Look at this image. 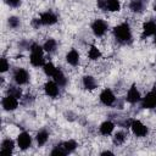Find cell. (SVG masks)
<instances>
[{
    "instance_id": "8",
    "label": "cell",
    "mask_w": 156,
    "mask_h": 156,
    "mask_svg": "<svg viewBox=\"0 0 156 156\" xmlns=\"http://www.w3.org/2000/svg\"><path fill=\"white\" fill-rule=\"evenodd\" d=\"M1 106H2V110L6 111V112H12L15 110H17V107L20 106V99L13 96V95H10V94H6L2 99H1Z\"/></svg>"
},
{
    "instance_id": "11",
    "label": "cell",
    "mask_w": 156,
    "mask_h": 156,
    "mask_svg": "<svg viewBox=\"0 0 156 156\" xmlns=\"http://www.w3.org/2000/svg\"><path fill=\"white\" fill-rule=\"evenodd\" d=\"M39 20H40L41 26H54V24L57 23L58 17L54 11L46 10V11H44L39 15Z\"/></svg>"
},
{
    "instance_id": "4",
    "label": "cell",
    "mask_w": 156,
    "mask_h": 156,
    "mask_svg": "<svg viewBox=\"0 0 156 156\" xmlns=\"http://www.w3.org/2000/svg\"><path fill=\"white\" fill-rule=\"evenodd\" d=\"M90 29H91V33L94 34V37L102 38L108 30V23L102 18H96L91 22Z\"/></svg>"
},
{
    "instance_id": "1",
    "label": "cell",
    "mask_w": 156,
    "mask_h": 156,
    "mask_svg": "<svg viewBox=\"0 0 156 156\" xmlns=\"http://www.w3.org/2000/svg\"><path fill=\"white\" fill-rule=\"evenodd\" d=\"M112 34L119 44H129L133 40V30L128 22H121L116 24L112 29Z\"/></svg>"
},
{
    "instance_id": "2",
    "label": "cell",
    "mask_w": 156,
    "mask_h": 156,
    "mask_svg": "<svg viewBox=\"0 0 156 156\" xmlns=\"http://www.w3.org/2000/svg\"><path fill=\"white\" fill-rule=\"evenodd\" d=\"M29 63L33 67H43L45 65V51L43 49V45L38 43H32L29 45Z\"/></svg>"
},
{
    "instance_id": "16",
    "label": "cell",
    "mask_w": 156,
    "mask_h": 156,
    "mask_svg": "<svg viewBox=\"0 0 156 156\" xmlns=\"http://www.w3.org/2000/svg\"><path fill=\"white\" fill-rule=\"evenodd\" d=\"M65 58H66V62L72 67H77L80 63V54L78 52L77 49H71L69 51H67Z\"/></svg>"
},
{
    "instance_id": "13",
    "label": "cell",
    "mask_w": 156,
    "mask_h": 156,
    "mask_svg": "<svg viewBox=\"0 0 156 156\" xmlns=\"http://www.w3.org/2000/svg\"><path fill=\"white\" fill-rule=\"evenodd\" d=\"M156 34V21L155 20H147L144 22L141 27V38H150Z\"/></svg>"
},
{
    "instance_id": "25",
    "label": "cell",
    "mask_w": 156,
    "mask_h": 156,
    "mask_svg": "<svg viewBox=\"0 0 156 156\" xmlns=\"http://www.w3.org/2000/svg\"><path fill=\"white\" fill-rule=\"evenodd\" d=\"M106 11L108 12L121 11V1L119 0H106Z\"/></svg>"
},
{
    "instance_id": "15",
    "label": "cell",
    "mask_w": 156,
    "mask_h": 156,
    "mask_svg": "<svg viewBox=\"0 0 156 156\" xmlns=\"http://www.w3.org/2000/svg\"><path fill=\"white\" fill-rule=\"evenodd\" d=\"M128 7L133 13H143L147 7V0H130Z\"/></svg>"
},
{
    "instance_id": "3",
    "label": "cell",
    "mask_w": 156,
    "mask_h": 156,
    "mask_svg": "<svg viewBox=\"0 0 156 156\" xmlns=\"http://www.w3.org/2000/svg\"><path fill=\"white\" fill-rule=\"evenodd\" d=\"M12 80L15 82V84H17L20 87L26 85L30 80V73L24 67H16L12 71Z\"/></svg>"
},
{
    "instance_id": "35",
    "label": "cell",
    "mask_w": 156,
    "mask_h": 156,
    "mask_svg": "<svg viewBox=\"0 0 156 156\" xmlns=\"http://www.w3.org/2000/svg\"><path fill=\"white\" fill-rule=\"evenodd\" d=\"M101 155H102V156H105V155H113V152L110 151V150H106V151H102Z\"/></svg>"
},
{
    "instance_id": "23",
    "label": "cell",
    "mask_w": 156,
    "mask_h": 156,
    "mask_svg": "<svg viewBox=\"0 0 156 156\" xmlns=\"http://www.w3.org/2000/svg\"><path fill=\"white\" fill-rule=\"evenodd\" d=\"M127 140V134L124 130H117L116 133H113V136H112V143L113 145L116 146H121L124 144V141Z\"/></svg>"
},
{
    "instance_id": "14",
    "label": "cell",
    "mask_w": 156,
    "mask_h": 156,
    "mask_svg": "<svg viewBox=\"0 0 156 156\" xmlns=\"http://www.w3.org/2000/svg\"><path fill=\"white\" fill-rule=\"evenodd\" d=\"M16 145H17V144H16L15 140L11 139V138H5V139H2V141H1V147H0V154L4 155V156H10V155H12Z\"/></svg>"
},
{
    "instance_id": "22",
    "label": "cell",
    "mask_w": 156,
    "mask_h": 156,
    "mask_svg": "<svg viewBox=\"0 0 156 156\" xmlns=\"http://www.w3.org/2000/svg\"><path fill=\"white\" fill-rule=\"evenodd\" d=\"M101 56H102L101 50H100L96 45L91 44V45L89 46V49H88V58H89L90 61H98L99 58H101Z\"/></svg>"
},
{
    "instance_id": "21",
    "label": "cell",
    "mask_w": 156,
    "mask_h": 156,
    "mask_svg": "<svg viewBox=\"0 0 156 156\" xmlns=\"http://www.w3.org/2000/svg\"><path fill=\"white\" fill-rule=\"evenodd\" d=\"M43 49H44V51L46 54H54V52H56V50H57V41H56V39H54V38L46 39L44 41V44H43Z\"/></svg>"
},
{
    "instance_id": "17",
    "label": "cell",
    "mask_w": 156,
    "mask_h": 156,
    "mask_svg": "<svg viewBox=\"0 0 156 156\" xmlns=\"http://www.w3.org/2000/svg\"><path fill=\"white\" fill-rule=\"evenodd\" d=\"M51 78H52V80H54L60 88H65V87L67 85V83H68V78L66 77V74L63 73V71H62L61 67H57V68H56V71H55V73H54V76H52Z\"/></svg>"
},
{
    "instance_id": "24",
    "label": "cell",
    "mask_w": 156,
    "mask_h": 156,
    "mask_svg": "<svg viewBox=\"0 0 156 156\" xmlns=\"http://www.w3.org/2000/svg\"><path fill=\"white\" fill-rule=\"evenodd\" d=\"M61 145H62V147H63V150L66 151V154H67V155H68V154L74 152V151H76V149H77V146H78L77 141H76V140H73V139H68V140H66V141H62V143H61Z\"/></svg>"
},
{
    "instance_id": "6",
    "label": "cell",
    "mask_w": 156,
    "mask_h": 156,
    "mask_svg": "<svg viewBox=\"0 0 156 156\" xmlns=\"http://www.w3.org/2000/svg\"><path fill=\"white\" fill-rule=\"evenodd\" d=\"M141 108L145 110H152L156 107V87H154L151 90H149L140 101Z\"/></svg>"
},
{
    "instance_id": "7",
    "label": "cell",
    "mask_w": 156,
    "mask_h": 156,
    "mask_svg": "<svg viewBox=\"0 0 156 156\" xmlns=\"http://www.w3.org/2000/svg\"><path fill=\"white\" fill-rule=\"evenodd\" d=\"M99 100H100V102H101L104 106L111 107V106H113V105L116 104L117 98H116L115 93L112 91V89L105 88V89H102L101 93L99 94Z\"/></svg>"
},
{
    "instance_id": "34",
    "label": "cell",
    "mask_w": 156,
    "mask_h": 156,
    "mask_svg": "<svg viewBox=\"0 0 156 156\" xmlns=\"http://www.w3.org/2000/svg\"><path fill=\"white\" fill-rule=\"evenodd\" d=\"M32 26L34 27V28H39L40 26H41V23H40V20H39V17H37V18H33L32 20Z\"/></svg>"
},
{
    "instance_id": "33",
    "label": "cell",
    "mask_w": 156,
    "mask_h": 156,
    "mask_svg": "<svg viewBox=\"0 0 156 156\" xmlns=\"http://www.w3.org/2000/svg\"><path fill=\"white\" fill-rule=\"evenodd\" d=\"M96 6L101 11H106V0H96Z\"/></svg>"
},
{
    "instance_id": "30",
    "label": "cell",
    "mask_w": 156,
    "mask_h": 156,
    "mask_svg": "<svg viewBox=\"0 0 156 156\" xmlns=\"http://www.w3.org/2000/svg\"><path fill=\"white\" fill-rule=\"evenodd\" d=\"M52 156H65V155H67L66 154V151L63 150V147H62V145L61 144H58V145H56L52 150H51V152H50Z\"/></svg>"
},
{
    "instance_id": "10",
    "label": "cell",
    "mask_w": 156,
    "mask_h": 156,
    "mask_svg": "<svg viewBox=\"0 0 156 156\" xmlns=\"http://www.w3.org/2000/svg\"><path fill=\"white\" fill-rule=\"evenodd\" d=\"M124 99H126V101H127L128 104H130V105H135V104H139V102L141 101L143 96H141V94H140V91H139L136 84H132V85L128 88Z\"/></svg>"
},
{
    "instance_id": "28",
    "label": "cell",
    "mask_w": 156,
    "mask_h": 156,
    "mask_svg": "<svg viewBox=\"0 0 156 156\" xmlns=\"http://www.w3.org/2000/svg\"><path fill=\"white\" fill-rule=\"evenodd\" d=\"M21 26V20L17 16H10L7 18V27L11 29H17Z\"/></svg>"
},
{
    "instance_id": "19",
    "label": "cell",
    "mask_w": 156,
    "mask_h": 156,
    "mask_svg": "<svg viewBox=\"0 0 156 156\" xmlns=\"http://www.w3.org/2000/svg\"><path fill=\"white\" fill-rule=\"evenodd\" d=\"M115 128H116L115 122H112V121H110V119H106V121H104V122L99 126V133H100L101 135H104V136H108V135H111V134L113 133Z\"/></svg>"
},
{
    "instance_id": "36",
    "label": "cell",
    "mask_w": 156,
    "mask_h": 156,
    "mask_svg": "<svg viewBox=\"0 0 156 156\" xmlns=\"http://www.w3.org/2000/svg\"><path fill=\"white\" fill-rule=\"evenodd\" d=\"M154 11H155V12H156V1H155V2H154Z\"/></svg>"
},
{
    "instance_id": "12",
    "label": "cell",
    "mask_w": 156,
    "mask_h": 156,
    "mask_svg": "<svg viewBox=\"0 0 156 156\" xmlns=\"http://www.w3.org/2000/svg\"><path fill=\"white\" fill-rule=\"evenodd\" d=\"M43 89H44V94H45L46 96L51 98V99H56V98H58V95H60V87H58L54 80H48V82H45Z\"/></svg>"
},
{
    "instance_id": "31",
    "label": "cell",
    "mask_w": 156,
    "mask_h": 156,
    "mask_svg": "<svg viewBox=\"0 0 156 156\" xmlns=\"http://www.w3.org/2000/svg\"><path fill=\"white\" fill-rule=\"evenodd\" d=\"M5 2H6L7 6H10V7H12V9H17V7L21 6L22 0H5Z\"/></svg>"
},
{
    "instance_id": "32",
    "label": "cell",
    "mask_w": 156,
    "mask_h": 156,
    "mask_svg": "<svg viewBox=\"0 0 156 156\" xmlns=\"http://www.w3.org/2000/svg\"><path fill=\"white\" fill-rule=\"evenodd\" d=\"M21 100L23 101V104H24V105H28V104H32V102L34 101V96H33V95H28V94H27V95H23V98H22Z\"/></svg>"
},
{
    "instance_id": "20",
    "label": "cell",
    "mask_w": 156,
    "mask_h": 156,
    "mask_svg": "<svg viewBox=\"0 0 156 156\" xmlns=\"http://www.w3.org/2000/svg\"><path fill=\"white\" fill-rule=\"evenodd\" d=\"M49 138H50V133L46 129H40L35 134V143L39 147H41L49 141Z\"/></svg>"
},
{
    "instance_id": "29",
    "label": "cell",
    "mask_w": 156,
    "mask_h": 156,
    "mask_svg": "<svg viewBox=\"0 0 156 156\" xmlns=\"http://www.w3.org/2000/svg\"><path fill=\"white\" fill-rule=\"evenodd\" d=\"M9 69H10V62L5 56H2L0 58V72L1 73H6Z\"/></svg>"
},
{
    "instance_id": "37",
    "label": "cell",
    "mask_w": 156,
    "mask_h": 156,
    "mask_svg": "<svg viewBox=\"0 0 156 156\" xmlns=\"http://www.w3.org/2000/svg\"><path fill=\"white\" fill-rule=\"evenodd\" d=\"M154 44H155V45H156V34H155V35H154Z\"/></svg>"
},
{
    "instance_id": "9",
    "label": "cell",
    "mask_w": 156,
    "mask_h": 156,
    "mask_svg": "<svg viewBox=\"0 0 156 156\" xmlns=\"http://www.w3.org/2000/svg\"><path fill=\"white\" fill-rule=\"evenodd\" d=\"M32 143H33V138H32V135H30L28 132H26V130L21 132V133L17 135V138H16V144H17L18 149L22 150V151L28 150V149L32 146Z\"/></svg>"
},
{
    "instance_id": "18",
    "label": "cell",
    "mask_w": 156,
    "mask_h": 156,
    "mask_svg": "<svg viewBox=\"0 0 156 156\" xmlns=\"http://www.w3.org/2000/svg\"><path fill=\"white\" fill-rule=\"evenodd\" d=\"M82 84H83V88L88 91H93L98 88V82L95 79L94 76L91 74H85L82 77Z\"/></svg>"
},
{
    "instance_id": "26",
    "label": "cell",
    "mask_w": 156,
    "mask_h": 156,
    "mask_svg": "<svg viewBox=\"0 0 156 156\" xmlns=\"http://www.w3.org/2000/svg\"><path fill=\"white\" fill-rule=\"evenodd\" d=\"M6 94H10V95H13L16 98H18L20 100L23 98V91L22 89L20 88V85H9L7 89H6Z\"/></svg>"
},
{
    "instance_id": "5",
    "label": "cell",
    "mask_w": 156,
    "mask_h": 156,
    "mask_svg": "<svg viewBox=\"0 0 156 156\" xmlns=\"http://www.w3.org/2000/svg\"><path fill=\"white\" fill-rule=\"evenodd\" d=\"M129 129L132 130V133H133L136 138H145V136L149 134V128H147V126L144 124L140 119H136V118H132Z\"/></svg>"
},
{
    "instance_id": "27",
    "label": "cell",
    "mask_w": 156,
    "mask_h": 156,
    "mask_svg": "<svg viewBox=\"0 0 156 156\" xmlns=\"http://www.w3.org/2000/svg\"><path fill=\"white\" fill-rule=\"evenodd\" d=\"M56 68H57V66H55L51 61H49V62H45V65L43 66V72L46 77H52Z\"/></svg>"
}]
</instances>
